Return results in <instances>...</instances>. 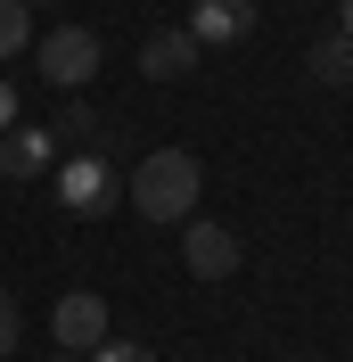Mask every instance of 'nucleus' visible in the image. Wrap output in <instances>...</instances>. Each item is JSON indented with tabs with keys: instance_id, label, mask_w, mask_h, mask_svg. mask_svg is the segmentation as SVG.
<instances>
[{
	"instance_id": "8",
	"label": "nucleus",
	"mask_w": 353,
	"mask_h": 362,
	"mask_svg": "<svg viewBox=\"0 0 353 362\" xmlns=\"http://www.w3.org/2000/svg\"><path fill=\"white\" fill-rule=\"evenodd\" d=\"M189 66H198V42H189L181 25H164V33L140 42V74H148V83H181Z\"/></svg>"
},
{
	"instance_id": "13",
	"label": "nucleus",
	"mask_w": 353,
	"mask_h": 362,
	"mask_svg": "<svg viewBox=\"0 0 353 362\" xmlns=\"http://www.w3.org/2000/svg\"><path fill=\"white\" fill-rule=\"evenodd\" d=\"M8 124H17V90L0 83V132H8Z\"/></svg>"
},
{
	"instance_id": "7",
	"label": "nucleus",
	"mask_w": 353,
	"mask_h": 362,
	"mask_svg": "<svg viewBox=\"0 0 353 362\" xmlns=\"http://www.w3.org/2000/svg\"><path fill=\"white\" fill-rule=\"evenodd\" d=\"M0 173H8V181L58 173V132H42V124H8V132H0Z\"/></svg>"
},
{
	"instance_id": "6",
	"label": "nucleus",
	"mask_w": 353,
	"mask_h": 362,
	"mask_svg": "<svg viewBox=\"0 0 353 362\" xmlns=\"http://www.w3.org/2000/svg\"><path fill=\"white\" fill-rule=\"evenodd\" d=\"M49 329H58V354H90V346L107 338V296L99 288H66L58 313H49Z\"/></svg>"
},
{
	"instance_id": "11",
	"label": "nucleus",
	"mask_w": 353,
	"mask_h": 362,
	"mask_svg": "<svg viewBox=\"0 0 353 362\" xmlns=\"http://www.w3.org/2000/svg\"><path fill=\"white\" fill-rule=\"evenodd\" d=\"M83 362H156V354H148V346H140V338H115V329H107V338L90 346Z\"/></svg>"
},
{
	"instance_id": "15",
	"label": "nucleus",
	"mask_w": 353,
	"mask_h": 362,
	"mask_svg": "<svg viewBox=\"0 0 353 362\" xmlns=\"http://www.w3.org/2000/svg\"><path fill=\"white\" fill-rule=\"evenodd\" d=\"M42 362H83V354H42Z\"/></svg>"
},
{
	"instance_id": "10",
	"label": "nucleus",
	"mask_w": 353,
	"mask_h": 362,
	"mask_svg": "<svg viewBox=\"0 0 353 362\" xmlns=\"http://www.w3.org/2000/svg\"><path fill=\"white\" fill-rule=\"evenodd\" d=\"M17 49H33V8L25 0H0V58H17Z\"/></svg>"
},
{
	"instance_id": "1",
	"label": "nucleus",
	"mask_w": 353,
	"mask_h": 362,
	"mask_svg": "<svg viewBox=\"0 0 353 362\" xmlns=\"http://www.w3.org/2000/svg\"><path fill=\"white\" fill-rule=\"evenodd\" d=\"M198 189H205V165L189 148H148L124 181V198H132L140 223H189L198 214Z\"/></svg>"
},
{
	"instance_id": "5",
	"label": "nucleus",
	"mask_w": 353,
	"mask_h": 362,
	"mask_svg": "<svg viewBox=\"0 0 353 362\" xmlns=\"http://www.w3.org/2000/svg\"><path fill=\"white\" fill-rule=\"evenodd\" d=\"M255 25H263V8H255V0H198L181 33H189L198 49H239Z\"/></svg>"
},
{
	"instance_id": "4",
	"label": "nucleus",
	"mask_w": 353,
	"mask_h": 362,
	"mask_svg": "<svg viewBox=\"0 0 353 362\" xmlns=\"http://www.w3.org/2000/svg\"><path fill=\"white\" fill-rule=\"evenodd\" d=\"M181 264L198 272V280H230V272L246 264V247H239V230H230V223L189 214V223H181Z\"/></svg>"
},
{
	"instance_id": "2",
	"label": "nucleus",
	"mask_w": 353,
	"mask_h": 362,
	"mask_svg": "<svg viewBox=\"0 0 353 362\" xmlns=\"http://www.w3.org/2000/svg\"><path fill=\"white\" fill-rule=\"evenodd\" d=\"M49 189H58V206H66L74 223H99V214L124 206V173H115V157H66L58 173H49Z\"/></svg>"
},
{
	"instance_id": "3",
	"label": "nucleus",
	"mask_w": 353,
	"mask_h": 362,
	"mask_svg": "<svg viewBox=\"0 0 353 362\" xmlns=\"http://www.w3.org/2000/svg\"><path fill=\"white\" fill-rule=\"evenodd\" d=\"M33 58H42V83L49 90H83L90 74H99V33L90 25H49V33H33Z\"/></svg>"
},
{
	"instance_id": "9",
	"label": "nucleus",
	"mask_w": 353,
	"mask_h": 362,
	"mask_svg": "<svg viewBox=\"0 0 353 362\" xmlns=\"http://www.w3.org/2000/svg\"><path fill=\"white\" fill-rule=\"evenodd\" d=\"M304 74L321 90H353V42H345V33H321V42L304 49Z\"/></svg>"
},
{
	"instance_id": "16",
	"label": "nucleus",
	"mask_w": 353,
	"mask_h": 362,
	"mask_svg": "<svg viewBox=\"0 0 353 362\" xmlns=\"http://www.w3.org/2000/svg\"><path fill=\"white\" fill-rule=\"evenodd\" d=\"M25 8H49V0H25Z\"/></svg>"
},
{
	"instance_id": "14",
	"label": "nucleus",
	"mask_w": 353,
	"mask_h": 362,
	"mask_svg": "<svg viewBox=\"0 0 353 362\" xmlns=\"http://www.w3.org/2000/svg\"><path fill=\"white\" fill-rule=\"evenodd\" d=\"M337 33H345V42H353V0H337Z\"/></svg>"
},
{
	"instance_id": "12",
	"label": "nucleus",
	"mask_w": 353,
	"mask_h": 362,
	"mask_svg": "<svg viewBox=\"0 0 353 362\" xmlns=\"http://www.w3.org/2000/svg\"><path fill=\"white\" fill-rule=\"evenodd\" d=\"M17 338H25V321H17V305L0 296V354H17Z\"/></svg>"
}]
</instances>
